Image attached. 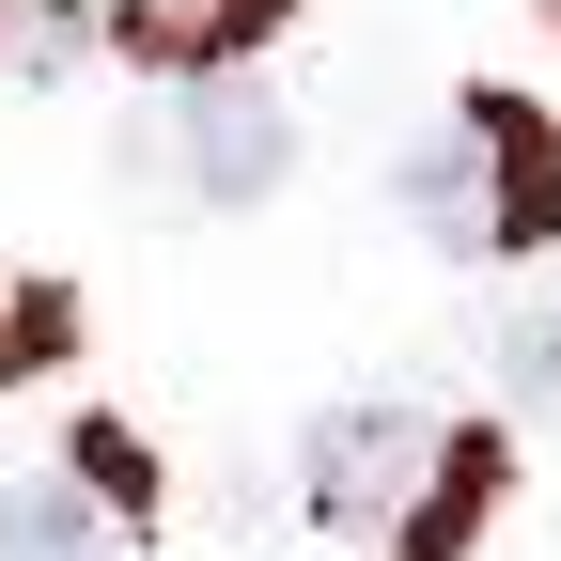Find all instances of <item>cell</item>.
Masks as SVG:
<instances>
[{"mask_svg": "<svg viewBox=\"0 0 561 561\" xmlns=\"http://www.w3.org/2000/svg\"><path fill=\"white\" fill-rule=\"evenodd\" d=\"M390 203H405V234H421V250H453V265L483 250V172H468V140H453V125L390 157Z\"/></svg>", "mask_w": 561, "mask_h": 561, "instance_id": "obj_7", "label": "cell"}, {"mask_svg": "<svg viewBox=\"0 0 561 561\" xmlns=\"http://www.w3.org/2000/svg\"><path fill=\"white\" fill-rule=\"evenodd\" d=\"M0 561H140V530L94 515L79 483L47 468V483H0Z\"/></svg>", "mask_w": 561, "mask_h": 561, "instance_id": "obj_6", "label": "cell"}, {"mask_svg": "<svg viewBox=\"0 0 561 561\" xmlns=\"http://www.w3.org/2000/svg\"><path fill=\"white\" fill-rule=\"evenodd\" d=\"M62 483H79L94 515H125V530L157 515V468H140V437H125V421H79V468H62Z\"/></svg>", "mask_w": 561, "mask_h": 561, "instance_id": "obj_9", "label": "cell"}, {"mask_svg": "<svg viewBox=\"0 0 561 561\" xmlns=\"http://www.w3.org/2000/svg\"><path fill=\"white\" fill-rule=\"evenodd\" d=\"M500 375H515L530 405H561V297H530V312H500Z\"/></svg>", "mask_w": 561, "mask_h": 561, "instance_id": "obj_11", "label": "cell"}, {"mask_svg": "<svg viewBox=\"0 0 561 561\" xmlns=\"http://www.w3.org/2000/svg\"><path fill=\"white\" fill-rule=\"evenodd\" d=\"M437 437L453 421H421V405H328L312 421V468H297L312 530L359 546V561H390V530L421 515V483H437Z\"/></svg>", "mask_w": 561, "mask_h": 561, "instance_id": "obj_1", "label": "cell"}, {"mask_svg": "<svg viewBox=\"0 0 561 561\" xmlns=\"http://www.w3.org/2000/svg\"><path fill=\"white\" fill-rule=\"evenodd\" d=\"M140 172H172V203H265L280 172H297V110H280L250 62H219V79H172L157 140H140Z\"/></svg>", "mask_w": 561, "mask_h": 561, "instance_id": "obj_2", "label": "cell"}, {"mask_svg": "<svg viewBox=\"0 0 561 561\" xmlns=\"http://www.w3.org/2000/svg\"><path fill=\"white\" fill-rule=\"evenodd\" d=\"M453 140L483 172V250H561V125L530 94H453Z\"/></svg>", "mask_w": 561, "mask_h": 561, "instance_id": "obj_3", "label": "cell"}, {"mask_svg": "<svg viewBox=\"0 0 561 561\" xmlns=\"http://www.w3.org/2000/svg\"><path fill=\"white\" fill-rule=\"evenodd\" d=\"M297 0H94V32L125 62H157V79H219V62H250Z\"/></svg>", "mask_w": 561, "mask_h": 561, "instance_id": "obj_4", "label": "cell"}, {"mask_svg": "<svg viewBox=\"0 0 561 561\" xmlns=\"http://www.w3.org/2000/svg\"><path fill=\"white\" fill-rule=\"evenodd\" d=\"M94 32V0H0V79H62Z\"/></svg>", "mask_w": 561, "mask_h": 561, "instance_id": "obj_10", "label": "cell"}, {"mask_svg": "<svg viewBox=\"0 0 561 561\" xmlns=\"http://www.w3.org/2000/svg\"><path fill=\"white\" fill-rule=\"evenodd\" d=\"M79 359V280H0V390Z\"/></svg>", "mask_w": 561, "mask_h": 561, "instance_id": "obj_8", "label": "cell"}, {"mask_svg": "<svg viewBox=\"0 0 561 561\" xmlns=\"http://www.w3.org/2000/svg\"><path fill=\"white\" fill-rule=\"evenodd\" d=\"M500 483H515V453L453 421V437H437V483H421V515L390 530V561H468V546H483V515H500Z\"/></svg>", "mask_w": 561, "mask_h": 561, "instance_id": "obj_5", "label": "cell"}]
</instances>
